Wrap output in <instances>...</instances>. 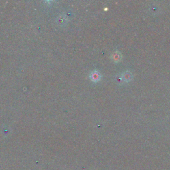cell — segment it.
I'll use <instances>...</instances> for the list:
<instances>
[{"label":"cell","instance_id":"cell-1","mask_svg":"<svg viewBox=\"0 0 170 170\" xmlns=\"http://www.w3.org/2000/svg\"><path fill=\"white\" fill-rule=\"evenodd\" d=\"M90 79H91L92 81L96 83L100 81L101 79V74L98 70H94L91 72V74H90Z\"/></svg>","mask_w":170,"mask_h":170},{"label":"cell","instance_id":"cell-2","mask_svg":"<svg viewBox=\"0 0 170 170\" xmlns=\"http://www.w3.org/2000/svg\"><path fill=\"white\" fill-rule=\"evenodd\" d=\"M122 77L124 83H128V82L131 81L132 79H133V74H132L131 72L126 70V71L123 72L122 74Z\"/></svg>","mask_w":170,"mask_h":170},{"label":"cell","instance_id":"cell-4","mask_svg":"<svg viewBox=\"0 0 170 170\" xmlns=\"http://www.w3.org/2000/svg\"><path fill=\"white\" fill-rule=\"evenodd\" d=\"M116 81L118 82L119 84H123L124 82L123 79H122V75H118V76H116Z\"/></svg>","mask_w":170,"mask_h":170},{"label":"cell","instance_id":"cell-3","mask_svg":"<svg viewBox=\"0 0 170 170\" xmlns=\"http://www.w3.org/2000/svg\"><path fill=\"white\" fill-rule=\"evenodd\" d=\"M112 59L115 63H118L122 59V55H121L120 52L115 51L112 55Z\"/></svg>","mask_w":170,"mask_h":170}]
</instances>
